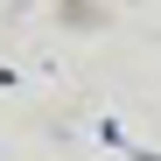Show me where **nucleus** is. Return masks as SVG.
I'll return each instance as SVG.
<instances>
[]
</instances>
